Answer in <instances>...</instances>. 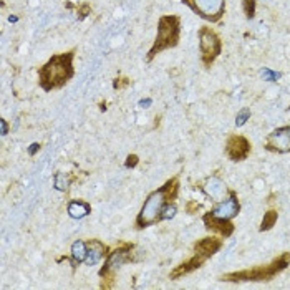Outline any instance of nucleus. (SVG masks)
Wrapping results in <instances>:
<instances>
[{
    "label": "nucleus",
    "instance_id": "obj_1",
    "mask_svg": "<svg viewBox=\"0 0 290 290\" xmlns=\"http://www.w3.org/2000/svg\"><path fill=\"white\" fill-rule=\"evenodd\" d=\"M73 58H75V50L51 56L38 70L40 86L45 91H51V90H56V88H61L66 81H70L75 73Z\"/></svg>",
    "mask_w": 290,
    "mask_h": 290
},
{
    "label": "nucleus",
    "instance_id": "obj_2",
    "mask_svg": "<svg viewBox=\"0 0 290 290\" xmlns=\"http://www.w3.org/2000/svg\"><path fill=\"white\" fill-rule=\"evenodd\" d=\"M178 179L173 178L169 179L164 186H161L158 191H154L148 196V199L144 201V204L139 211V214L136 217V226L138 227H148L154 224V222L159 221L161 217V212L164 209V206L171 203L176 194H178Z\"/></svg>",
    "mask_w": 290,
    "mask_h": 290
},
{
    "label": "nucleus",
    "instance_id": "obj_3",
    "mask_svg": "<svg viewBox=\"0 0 290 290\" xmlns=\"http://www.w3.org/2000/svg\"><path fill=\"white\" fill-rule=\"evenodd\" d=\"M179 32H181L179 17H176V15H164V17L159 18L156 41H154V45L148 53V61H151L154 56L164 50L174 48L179 43Z\"/></svg>",
    "mask_w": 290,
    "mask_h": 290
},
{
    "label": "nucleus",
    "instance_id": "obj_4",
    "mask_svg": "<svg viewBox=\"0 0 290 290\" xmlns=\"http://www.w3.org/2000/svg\"><path fill=\"white\" fill-rule=\"evenodd\" d=\"M290 259V254H284L282 257L276 259L272 264L264 267H256L252 271H242V272H232L222 277V281L226 282H242V281H271L274 276H277L279 272H282L287 267Z\"/></svg>",
    "mask_w": 290,
    "mask_h": 290
},
{
    "label": "nucleus",
    "instance_id": "obj_5",
    "mask_svg": "<svg viewBox=\"0 0 290 290\" xmlns=\"http://www.w3.org/2000/svg\"><path fill=\"white\" fill-rule=\"evenodd\" d=\"M183 2L207 22H219L224 15L226 0H183Z\"/></svg>",
    "mask_w": 290,
    "mask_h": 290
},
{
    "label": "nucleus",
    "instance_id": "obj_6",
    "mask_svg": "<svg viewBox=\"0 0 290 290\" xmlns=\"http://www.w3.org/2000/svg\"><path fill=\"white\" fill-rule=\"evenodd\" d=\"M199 48L203 63L209 66L221 53V40L211 28L204 27L199 30Z\"/></svg>",
    "mask_w": 290,
    "mask_h": 290
},
{
    "label": "nucleus",
    "instance_id": "obj_7",
    "mask_svg": "<svg viewBox=\"0 0 290 290\" xmlns=\"http://www.w3.org/2000/svg\"><path fill=\"white\" fill-rule=\"evenodd\" d=\"M133 246H123L120 249H116L115 252L110 254V257H108V261L105 264V267L100 271V276L105 277V276H113V272L116 271L118 267H121L123 264H126L131 261V256H133Z\"/></svg>",
    "mask_w": 290,
    "mask_h": 290
},
{
    "label": "nucleus",
    "instance_id": "obj_8",
    "mask_svg": "<svg viewBox=\"0 0 290 290\" xmlns=\"http://www.w3.org/2000/svg\"><path fill=\"white\" fill-rule=\"evenodd\" d=\"M266 148L269 151L289 153L290 151V126L277 128L267 136Z\"/></svg>",
    "mask_w": 290,
    "mask_h": 290
},
{
    "label": "nucleus",
    "instance_id": "obj_9",
    "mask_svg": "<svg viewBox=\"0 0 290 290\" xmlns=\"http://www.w3.org/2000/svg\"><path fill=\"white\" fill-rule=\"evenodd\" d=\"M226 153L232 161H242V159H246L249 156V153H251V144H249V141L244 136H237V134H234V136H231L227 139Z\"/></svg>",
    "mask_w": 290,
    "mask_h": 290
},
{
    "label": "nucleus",
    "instance_id": "obj_10",
    "mask_svg": "<svg viewBox=\"0 0 290 290\" xmlns=\"http://www.w3.org/2000/svg\"><path fill=\"white\" fill-rule=\"evenodd\" d=\"M239 209H241V206H239V201H237L236 198V194L234 193H231V196L227 199H222L219 204H217L214 209L211 211V214L212 216H216V217H221V219H227V221H231L232 217H236L237 214H239Z\"/></svg>",
    "mask_w": 290,
    "mask_h": 290
},
{
    "label": "nucleus",
    "instance_id": "obj_11",
    "mask_svg": "<svg viewBox=\"0 0 290 290\" xmlns=\"http://www.w3.org/2000/svg\"><path fill=\"white\" fill-rule=\"evenodd\" d=\"M203 221L206 224V229H209L212 232H217V234H221L222 237H229L232 232H234V226H232L229 221L212 216L211 212L203 217Z\"/></svg>",
    "mask_w": 290,
    "mask_h": 290
},
{
    "label": "nucleus",
    "instance_id": "obj_12",
    "mask_svg": "<svg viewBox=\"0 0 290 290\" xmlns=\"http://www.w3.org/2000/svg\"><path fill=\"white\" fill-rule=\"evenodd\" d=\"M86 247H88L86 259H85L86 266H96V264L101 261L103 256H105L106 251H108V247L100 241H90L86 244Z\"/></svg>",
    "mask_w": 290,
    "mask_h": 290
},
{
    "label": "nucleus",
    "instance_id": "obj_13",
    "mask_svg": "<svg viewBox=\"0 0 290 290\" xmlns=\"http://www.w3.org/2000/svg\"><path fill=\"white\" fill-rule=\"evenodd\" d=\"M204 262H206V257L196 252V256H194V257H191L188 262L181 264V266H179L178 269H174V271L171 272V279H178V277H181V276H186V274H189V272L196 271V269H199Z\"/></svg>",
    "mask_w": 290,
    "mask_h": 290
},
{
    "label": "nucleus",
    "instance_id": "obj_14",
    "mask_svg": "<svg viewBox=\"0 0 290 290\" xmlns=\"http://www.w3.org/2000/svg\"><path fill=\"white\" fill-rule=\"evenodd\" d=\"M221 247H222L221 239H216V237H206V239L199 241L198 244H196V252L201 254V256H204L206 259H209L211 256H214Z\"/></svg>",
    "mask_w": 290,
    "mask_h": 290
},
{
    "label": "nucleus",
    "instance_id": "obj_15",
    "mask_svg": "<svg viewBox=\"0 0 290 290\" xmlns=\"http://www.w3.org/2000/svg\"><path fill=\"white\" fill-rule=\"evenodd\" d=\"M226 193H227L226 186L222 184L219 179L212 178V179H209L206 183V194L211 196V198L214 199V201H222V199H224Z\"/></svg>",
    "mask_w": 290,
    "mask_h": 290
},
{
    "label": "nucleus",
    "instance_id": "obj_16",
    "mask_svg": "<svg viewBox=\"0 0 290 290\" xmlns=\"http://www.w3.org/2000/svg\"><path fill=\"white\" fill-rule=\"evenodd\" d=\"M68 214L73 219H83L90 214V204L83 203V201H71L68 204Z\"/></svg>",
    "mask_w": 290,
    "mask_h": 290
},
{
    "label": "nucleus",
    "instance_id": "obj_17",
    "mask_svg": "<svg viewBox=\"0 0 290 290\" xmlns=\"http://www.w3.org/2000/svg\"><path fill=\"white\" fill-rule=\"evenodd\" d=\"M86 252H88V247L83 241H76L73 242V246H71V254H70V261L73 266L80 262H85L86 259Z\"/></svg>",
    "mask_w": 290,
    "mask_h": 290
},
{
    "label": "nucleus",
    "instance_id": "obj_18",
    "mask_svg": "<svg viewBox=\"0 0 290 290\" xmlns=\"http://www.w3.org/2000/svg\"><path fill=\"white\" fill-rule=\"evenodd\" d=\"M53 184H55V189L66 191L70 186V178L65 173H56L55 178H53Z\"/></svg>",
    "mask_w": 290,
    "mask_h": 290
},
{
    "label": "nucleus",
    "instance_id": "obj_19",
    "mask_svg": "<svg viewBox=\"0 0 290 290\" xmlns=\"http://www.w3.org/2000/svg\"><path fill=\"white\" fill-rule=\"evenodd\" d=\"M277 212L276 211H269L266 216H264V219H262V226H261V231H269V229H272L274 224L277 222Z\"/></svg>",
    "mask_w": 290,
    "mask_h": 290
},
{
    "label": "nucleus",
    "instance_id": "obj_20",
    "mask_svg": "<svg viewBox=\"0 0 290 290\" xmlns=\"http://www.w3.org/2000/svg\"><path fill=\"white\" fill-rule=\"evenodd\" d=\"M174 216H176V206L173 203H168V204L164 206L159 221H169V219H173Z\"/></svg>",
    "mask_w": 290,
    "mask_h": 290
},
{
    "label": "nucleus",
    "instance_id": "obj_21",
    "mask_svg": "<svg viewBox=\"0 0 290 290\" xmlns=\"http://www.w3.org/2000/svg\"><path fill=\"white\" fill-rule=\"evenodd\" d=\"M261 78H264L266 81H277L281 78V73H276V71L269 70V68H262L261 70Z\"/></svg>",
    "mask_w": 290,
    "mask_h": 290
},
{
    "label": "nucleus",
    "instance_id": "obj_22",
    "mask_svg": "<svg viewBox=\"0 0 290 290\" xmlns=\"http://www.w3.org/2000/svg\"><path fill=\"white\" fill-rule=\"evenodd\" d=\"M244 12L247 18H252L256 13V0H244Z\"/></svg>",
    "mask_w": 290,
    "mask_h": 290
},
{
    "label": "nucleus",
    "instance_id": "obj_23",
    "mask_svg": "<svg viewBox=\"0 0 290 290\" xmlns=\"http://www.w3.org/2000/svg\"><path fill=\"white\" fill-rule=\"evenodd\" d=\"M249 118H251V111H249L247 108H244V110H242L236 118V126H244Z\"/></svg>",
    "mask_w": 290,
    "mask_h": 290
},
{
    "label": "nucleus",
    "instance_id": "obj_24",
    "mask_svg": "<svg viewBox=\"0 0 290 290\" xmlns=\"http://www.w3.org/2000/svg\"><path fill=\"white\" fill-rule=\"evenodd\" d=\"M136 164H138V156H136V154H131V156H128L126 168H134Z\"/></svg>",
    "mask_w": 290,
    "mask_h": 290
},
{
    "label": "nucleus",
    "instance_id": "obj_25",
    "mask_svg": "<svg viewBox=\"0 0 290 290\" xmlns=\"http://www.w3.org/2000/svg\"><path fill=\"white\" fill-rule=\"evenodd\" d=\"M37 149H40V144L38 143L30 144V148H28V154H30V156H33V154L37 153Z\"/></svg>",
    "mask_w": 290,
    "mask_h": 290
},
{
    "label": "nucleus",
    "instance_id": "obj_26",
    "mask_svg": "<svg viewBox=\"0 0 290 290\" xmlns=\"http://www.w3.org/2000/svg\"><path fill=\"white\" fill-rule=\"evenodd\" d=\"M0 126H2V134H7V133H8L7 121H5V120H0Z\"/></svg>",
    "mask_w": 290,
    "mask_h": 290
},
{
    "label": "nucleus",
    "instance_id": "obj_27",
    "mask_svg": "<svg viewBox=\"0 0 290 290\" xmlns=\"http://www.w3.org/2000/svg\"><path fill=\"white\" fill-rule=\"evenodd\" d=\"M151 103H153V100H149V98H148V100H141V101H139V106L148 108L149 105H151Z\"/></svg>",
    "mask_w": 290,
    "mask_h": 290
}]
</instances>
